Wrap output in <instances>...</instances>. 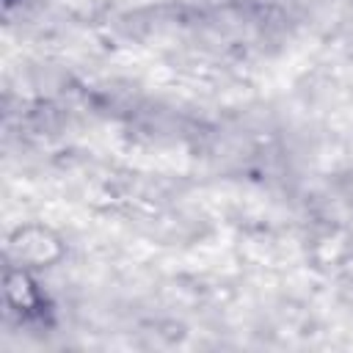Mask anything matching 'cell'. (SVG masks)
<instances>
[{"label": "cell", "mask_w": 353, "mask_h": 353, "mask_svg": "<svg viewBox=\"0 0 353 353\" xmlns=\"http://www.w3.org/2000/svg\"><path fill=\"white\" fill-rule=\"evenodd\" d=\"M66 259V240L47 223L28 221L11 229L6 240V262L33 273L55 268Z\"/></svg>", "instance_id": "obj_1"}, {"label": "cell", "mask_w": 353, "mask_h": 353, "mask_svg": "<svg viewBox=\"0 0 353 353\" xmlns=\"http://www.w3.org/2000/svg\"><path fill=\"white\" fill-rule=\"evenodd\" d=\"M3 301L22 325H52L55 303L41 287L33 270L6 262L3 270Z\"/></svg>", "instance_id": "obj_2"}, {"label": "cell", "mask_w": 353, "mask_h": 353, "mask_svg": "<svg viewBox=\"0 0 353 353\" xmlns=\"http://www.w3.org/2000/svg\"><path fill=\"white\" fill-rule=\"evenodd\" d=\"M14 3H17V0H3V6H6V11H8V8H14Z\"/></svg>", "instance_id": "obj_3"}]
</instances>
